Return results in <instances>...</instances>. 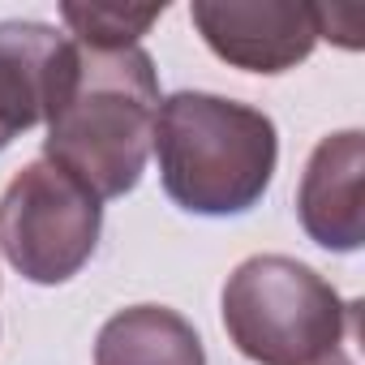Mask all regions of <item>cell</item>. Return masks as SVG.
Instances as JSON below:
<instances>
[{
	"instance_id": "cell-6",
	"label": "cell",
	"mask_w": 365,
	"mask_h": 365,
	"mask_svg": "<svg viewBox=\"0 0 365 365\" xmlns=\"http://www.w3.org/2000/svg\"><path fill=\"white\" fill-rule=\"evenodd\" d=\"M297 220L322 250L352 254L365 245V133H327L297 185Z\"/></svg>"
},
{
	"instance_id": "cell-1",
	"label": "cell",
	"mask_w": 365,
	"mask_h": 365,
	"mask_svg": "<svg viewBox=\"0 0 365 365\" xmlns=\"http://www.w3.org/2000/svg\"><path fill=\"white\" fill-rule=\"evenodd\" d=\"M159 112V73L142 48H82L69 82L48 116L43 159L69 172L82 190L125 198L150 159Z\"/></svg>"
},
{
	"instance_id": "cell-4",
	"label": "cell",
	"mask_w": 365,
	"mask_h": 365,
	"mask_svg": "<svg viewBox=\"0 0 365 365\" xmlns=\"http://www.w3.org/2000/svg\"><path fill=\"white\" fill-rule=\"evenodd\" d=\"M103 232V207L48 159L26 163L0 194V254L31 284L73 279Z\"/></svg>"
},
{
	"instance_id": "cell-7",
	"label": "cell",
	"mask_w": 365,
	"mask_h": 365,
	"mask_svg": "<svg viewBox=\"0 0 365 365\" xmlns=\"http://www.w3.org/2000/svg\"><path fill=\"white\" fill-rule=\"evenodd\" d=\"M73 52L78 43L48 22H0V150L52 116Z\"/></svg>"
},
{
	"instance_id": "cell-8",
	"label": "cell",
	"mask_w": 365,
	"mask_h": 365,
	"mask_svg": "<svg viewBox=\"0 0 365 365\" xmlns=\"http://www.w3.org/2000/svg\"><path fill=\"white\" fill-rule=\"evenodd\" d=\"M95 365H207V348L176 309L129 305L99 327Z\"/></svg>"
},
{
	"instance_id": "cell-2",
	"label": "cell",
	"mask_w": 365,
	"mask_h": 365,
	"mask_svg": "<svg viewBox=\"0 0 365 365\" xmlns=\"http://www.w3.org/2000/svg\"><path fill=\"white\" fill-rule=\"evenodd\" d=\"M150 150L159 159L163 194L190 215H245L271 190L279 133L262 108L176 91L159 99Z\"/></svg>"
},
{
	"instance_id": "cell-3",
	"label": "cell",
	"mask_w": 365,
	"mask_h": 365,
	"mask_svg": "<svg viewBox=\"0 0 365 365\" xmlns=\"http://www.w3.org/2000/svg\"><path fill=\"white\" fill-rule=\"evenodd\" d=\"M224 331L254 365H356L361 301H344L314 267L254 254L224 284Z\"/></svg>"
},
{
	"instance_id": "cell-5",
	"label": "cell",
	"mask_w": 365,
	"mask_h": 365,
	"mask_svg": "<svg viewBox=\"0 0 365 365\" xmlns=\"http://www.w3.org/2000/svg\"><path fill=\"white\" fill-rule=\"evenodd\" d=\"M190 18L224 65L267 78L297 69L322 39L318 5L297 0H194Z\"/></svg>"
},
{
	"instance_id": "cell-9",
	"label": "cell",
	"mask_w": 365,
	"mask_h": 365,
	"mask_svg": "<svg viewBox=\"0 0 365 365\" xmlns=\"http://www.w3.org/2000/svg\"><path fill=\"white\" fill-rule=\"evenodd\" d=\"M69 39L82 48H138V39L163 18V5L155 9H129V5H61Z\"/></svg>"
}]
</instances>
